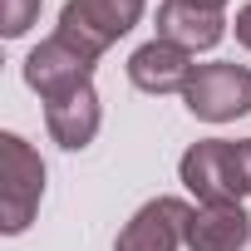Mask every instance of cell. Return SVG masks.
Instances as JSON below:
<instances>
[{
    "label": "cell",
    "mask_w": 251,
    "mask_h": 251,
    "mask_svg": "<svg viewBox=\"0 0 251 251\" xmlns=\"http://www.w3.org/2000/svg\"><path fill=\"white\" fill-rule=\"evenodd\" d=\"M177 173L202 207H241L251 197V138H202L182 153Z\"/></svg>",
    "instance_id": "obj_1"
},
{
    "label": "cell",
    "mask_w": 251,
    "mask_h": 251,
    "mask_svg": "<svg viewBox=\"0 0 251 251\" xmlns=\"http://www.w3.org/2000/svg\"><path fill=\"white\" fill-rule=\"evenodd\" d=\"M45 197V163L20 133H0V231L20 236Z\"/></svg>",
    "instance_id": "obj_2"
},
{
    "label": "cell",
    "mask_w": 251,
    "mask_h": 251,
    "mask_svg": "<svg viewBox=\"0 0 251 251\" xmlns=\"http://www.w3.org/2000/svg\"><path fill=\"white\" fill-rule=\"evenodd\" d=\"M138 15H143V0H64L59 35L99 59L108 45H118L138 25Z\"/></svg>",
    "instance_id": "obj_3"
},
{
    "label": "cell",
    "mask_w": 251,
    "mask_h": 251,
    "mask_svg": "<svg viewBox=\"0 0 251 251\" xmlns=\"http://www.w3.org/2000/svg\"><path fill=\"white\" fill-rule=\"evenodd\" d=\"M94 64H99V59H94L89 50H79V45L64 40V35H50V40H40V45L25 54V84L50 103V99H64V94L94 84Z\"/></svg>",
    "instance_id": "obj_4"
},
{
    "label": "cell",
    "mask_w": 251,
    "mask_h": 251,
    "mask_svg": "<svg viewBox=\"0 0 251 251\" xmlns=\"http://www.w3.org/2000/svg\"><path fill=\"white\" fill-rule=\"evenodd\" d=\"M187 108L207 123H231L241 113H251V69L246 64H197L192 84L182 89Z\"/></svg>",
    "instance_id": "obj_5"
},
{
    "label": "cell",
    "mask_w": 251,
    "mask_h": 251,
    "mask_svg": "<svg viewBox=\"0 0 251 251\" xmlns=\"http://www.w3.org/2000/svg\"><path fill=\"white\" fill-rule=\"evenodd\" d=\"M187 222H192V207L182 197H153L118 231L113 251H177L187 246Z\"/></svg>",
    "instance_id": "obj_6"
},
{
    "label": "cell",
    "mask_w": 251,
    "mask_h": 251,
    "mask_svg": "<svg viewBox=\"0 0 251 251\" xmlns=\"http://www.w3.org/2000/svg\"><path fill=\"white\" fill-rule=\"evenodd\" d=\"M192 74H197L192 54L177 50V45H168V40H148V45L133 50V59H128V79H133L143 94H177V89L192 84Z\"/></svg>",
    "instance_id": "obj_7"
},
{
    "label": "cell",
    "mask_w": 251,
    "mask_h": 251,
    "mask_svg": "<svg viewBox=\"0 0 251 251\" xmlns=\"http://www.w3.org/2000/svg\"><path fill=\"white\" fill-rule=\"evenodd\" d=\"M226 35V20L222 10H202L192 0H163L158 5V40L197 54V50H212L217 40Z\"/></svg>",
    "instance_id": "obj_8"
},
{
    "label": "cell",
    "mask_w": 251,
    "mask_h": 251,
    "mask_svg": "<svg viewBox=\"0 0 251 251\" xmlns=\"http://www.w3.org/2000/svg\"><path fill=\"white\" fill-rule=\"evenodd\" d=\"M99 118H103V113H99V94H94V84H84V89H74V94L45 103V128H50V138H54L59 148H69V153H79V148L94 143Z\"/></svg>",
    "instance_id": "obj_9"
},
{
    "label": "cell",
    "mask_w": 251,
    "mask_h": 251,
    "mask_svg": "<svg viewBox=\"0 0 251 251\" xmlns=\"http://www.w3.org/2000/svg\"><path fill=\"white\" fill-rule=\"evenodd\" d=\"M251 241V217L241 207H192L187 246L192 251H241Z\"/></svg>",
    "instance_id": "obj_10"
},
{
    "label": "cell",
    "mask_w": 251,
    "mask_h": 251,
    "mask_svg": "<svg viewBox=\"0 0 251 251\" xmlns=\"http://www.w3.org/2000/svg\"><path fill=\"white\" fill-rule=\"evenodd\" d=\"M35 20H40V0H0V30H5V40H20Z\"/></svg>",
    "instance_id": "obj_11"
},
{
    "label": "cell",
    "mask_w": 251,
    "mask_h": 251,
    "mask_svg": "<svg viewBox=\"0 0 251 251\" xmlns=\"http://www.w3.org/2000/svg\"><path fill=\"white\" fill-rule=\"evenodd\" d=\"M231 30H236V40H241V45L251 50V0H246V5L236 10V25H231Z\"/></svg>",
    "instance_id": "obj_12"
},
{
    "label": "cell",
    "mask_w": 251,
    "mask_h": 251,
    "mask_svg": "<svg viewBox=\"0 0 251 251\" xmlns=\"http://www.w3.org/2000/svg\"><path fill=\"white\" fill-rule=\"evenodd\" d=\"M192 5H202V10H222L226 0H192Z\"/></svg>",
    "instance_id": "obj_13"
}]
</instances>
